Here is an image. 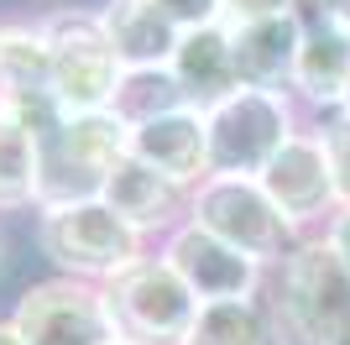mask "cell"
<instances>
[{"label":"cell","instance_id":"1","mask_svg":"<svg viewBox=\"0 0 350 345\" xmlns=\"http://www.w3.org/2000/svg\"><path fill=\"white\" fill-rule=\"evenodd\" d=\"M31 241H37V251L47 257V267L58 277H79V283H94V288L116 283L120 272H131L142 257L157 251L105 199L37 209L31 215Z\"/></svg>","mask_w":350,"mask_h":345},{"label":"cell","instance_id":"2","mask_svg":"<svg viewBox=\"0 0 350 345\" xmlns=\"http://www.w3.org/2000/svg\"><path fill=\"white\" fill-rule=\"evenodd\" d=\"M304 120H308V115L298 110L293 94H278V89H246V84H241L235 94H225L219 105L204 110L209 178H256Z\"/></svg>","mask_w":350,"mask_h":345},{"label":"cell","instance_id":"3","mask_svg":"<svg viewBox=\"0 0 350 345\" xmlns=\"http://www.w3.org/2000/svg\"><path fill=\"white\" fill-rule=\"evenodd\" d=\"M37 31L47 42V68H53V100L63 115H100L110 110L120 84V63L105 42L100 11L94 5H58L37 16Z\"/></svg>","mask_w":350,"mask_h":345},{"label":"cell","instance_id":"4","mask_svg":"<svg viewBox=\"0 0 350 345\" xmlns=\"http://www.w3.org/2000/svg\"><path fill=\"white\" fill-rule=\"evenodd\" d=\"M42 168H37V209L100 199L116 162L126 157V126L110 110L100 115H63L58 126L37 136Z\"/></svg>","mask_w":350,"mask_h":345},{"label":"cell","instance_id":"5","mask_svg":"<svg viewBox=\"0 0 350 345\" xmlns=\"http://www.w3.org/2000/svg\"><path fill=\"white\" fill-rule=\"evenodd\" d=\"M105 309L116 340L126 345H189L199 319V298L157 251L142 257L131 272H120L116 283H105Z\"/></svg>","mask_w":350,"mask_h":345},{"label":"cell","instance_id":"6","mask_svg":"<svg viewBox=\"0 0 350 345\" xmlns=\"http://www.w3.org/2000/svg\"><path fill=\"white\" fill-rule=\"evenodd\" d=\"M189 220L204 225L209 235H219L225 246L246 251L262 267H278L293 246L304 241L298 230L282 220V209L267 199V188L256 178H204L193 188Z\"/></svg>","mask_w":350,"mask_h":345},{"label":"cell","instance_id":"7","mask_svg":"<svg viewBox=\"0 0 350 345\" xmlns=\"http://www.w3.org/2000/svg\"><path fill=\"white\" fill-rule=\"evenodd\" d=\"M16 335L27 345H110V309H105V288L79 283V277L47 272L16 293L5 309Z\"/></svg>","mask_w":350,"mask_h":345},{"label":"cell","instance_id":"8","mask_svg":"<svg viewBox=\"0 0 350 345\" xmlns=\"http://www.w3.org/2000/svg\"><path fill=\"white\" fill-rule=\"evenodd\" d=\"M256 183L267 188V199L282 209V220H288L298 235H319V225L340 209L319 120H304V126L293 131L288 142H282V152L256 172Z\"/></svg>","mask_w":350,"mask_h":345},{"label":"cell","instance_id":"9","mask_svg":"<svg viewBox=\"0 0 350 345\" xmlns=\"http://www.w3.org/2000/svg\"><path fill=\"white\" fill-rule=\"evenodd\" d=\"M157 257L183 277V288H189L199 303L262 298V288H267V267L262 261H251L246 251L225 246L219 235H209V230L193 225V220H183V225L157 246Z\"/></svg>","mask_w":350,"mask_h":345},{"label":"cell","instance_id":"10","mask_svg":"<svg viewBox=\"0 0 350 345\" xmlns=\"http://www.w3.org/2000/svg\"><path fill=\"white\" fill-rule=\"evenodd\" d=\"M100 199L110 204V209H116V215L126 220L146 246H162L183 220H189L193 188L162 178L157 168H146V162H136L131 152H126V157L116 162V172H110V183H105Z\"/></svg>","mask_w":350,"mask_h":345},{"label":"cell","instance_id":"11","mask_svg":"<svg viewBox=\"0 0 350 345\" xmlns=\"http://www.w3.org/2000/svg\"><path fill=\"white\" fill-rule=\"evenodd\" d=\"M126 152L146 168H157L162 178H173L183 188H199L209 178V136H204V110H183L157 115L146 126L126 131Z\"/></svg>","mask_w":350,"mask_h":345},{"label":"cell","instance_id":"12","mask_svg":"<svg viewBox=\"0 0 350 345\" xmlns=\"http://www.w3.org/2000/svg\"><path fill=\"white\" fill-rule=\"evenodd\" d=\"M350 89V31L340 27H308L298 42V63H293V100L308 120L345 110Z\"/></svg>","mask_w":350,"mask_h":345},{"label":"cell","instance_id":"13","mask_svg":"<svg viewBox=\"0 0 350 345\" xmlns=\"http://www.w3.org/2000/svg\"><path fill=\"white\" fill-rule=\"evenodd\" d=\"M173 79L178 89L189 94L193 110H209L225 94L241 89V73H235V37L225 21H209V27H189L173 47Z\"/></svg>","mask_w":350,"mask_h":345},{"label":"cell","instance_id":"14","mask_svg":"<svg viewBox=\"0 0 350 345\" xmlns=\"http://www.w3.org/2000/svg\"><path fill=\"white\" fill-rule=\"evenodd\" d=\"M94 11H100L105 42H110L120 68H167L173 63L183 27L167 21L152 0H100Z\"/></svg>","mask_w":350,"mask_h":345},{"label":"cell","instance_id":"15","mask_svg":"<svg viewBox=\"0 0 350 345\" xmlns=\"http://www.w3.org/2000/svg\"><path fill=\"white\" fill-rule=\"evenodd\" d=\"M235 37V73L246 89H293V63H298V42H304V27L293 21V11L282 16H262V21H246V27H230Z\"/></svg>","mask_w":350,"mask_h":345},{"label":"cell","instance_id":"16","mask_svg":"<svg viewBox=\"0 0 350 345\" xmlns=\"http://www.w3.org/2000/svg\"><path fill=\"white\" fill-rule=\"evenodd\" d=\"M37 168H42L37 131L0 110V215H37Z\"/></svg>","mask_w":350,"mask_h":345},{"label":"cell","instance_id":"17","mask_svg":"<svg viewBox=\"0 0 350 345\" xmlns=\"http://www.w3.org/2000/svg\"><path fill=\"white\" fill-rule=\"evenodd\" d=\"M189 105V94L178 89L173 68H126L116 84V100H110V115H116L126 131L157 120V115H173Z\"/></svg>","mask_w":350,"mask_h":345},{"label":"cell","instance_id":"18","mask_svg":"<svg viewBox=\"0 0 350 345\" xmlns=\"http://www.w3.org/2000/svg\"><path fill=\"white\" fill-rule=\"evenodd\" d=\"M189 345H272V314L262 298L199 303Z\"/></svg>","mask_w":350,"mask_h":345},{"label":"cell","instance_id":"19","mask_svg":"<svg viewBox=\"0 0 350 345\" xmlns=\"http://www.w3.org/2000/svg\"><path fill=\"white\" fill-rule=\"evenodd\" d=\"M324 152H329V172H335V194L340 204H350V110H335L319 120Z\"/></svg>","mask_w":350,"mask_h":345},{"label":"cell","instance_id":"20","mask_svg":"<svg viewBox=\"0 0 350 345\" xmlns=\"http://www.w3.org/2000/svg\"><path fill=\"white\" fill-rule=\"evenodd\" d=\"M293 11V21L298 27H340V31H350V0H293L288 5Z\"/></svg>","mask_w":350,"mask_h":345},{"label":"cell","instance_id":"21","mask_svg":"<svg viewBox=\"0 0 350 345\" xmlns=\"http://www.w3.org/2000/svg\"><path fill=\"white\" fill-rule=\"evenodd\" d=\"M167 21H178V27H209V21H219V0H152Z\"/></svg>","mask_w":350,"mask_h":345},{"label":"cell","instance_id":"22","mask_svg":"<svg viewBox=\"0 0 350 345\" xmlns=\"http://www.w3.org/2000/svg\"><path fill=\"white\" fill-rule=\"evenodd\" d=\"M293 0H219V21L225 27H246V21H262V16H282Z\"/></svg>","mask_w":350,"mask_h":345},{"label":"cell","instance_id":"23","mask_svg":"<svg viewBox=\"0 0 350 345\" xmlns=\"http://www.w3.org/2000/svg\"><path fill=\"white\" fill-rule=\"evenodd\" d=\"M319 241L329 246V257H335L340 267L350 272V204H340L335 215H329V220L319 225Z\"/></svg>","mask_w":350,"mask_h":345},{"label":"cell","instance_id":"24","mask_svg":"<svg viewBox=\"0 0 350 345\" xmlns=\"http://www.w3.org/2000/svg\"><path fill=\"white\" fill-rule=\"evenodd\" d=\"M0 345H27V340H21V335H16V324H11V319H5V314H0Z\"/></svg>","mask_w":350,"mask_h":345},{"label":"cell","instance_id":"25","mask_svg":"<svg viewBox=\"0 0 350 345\" xmlns=\"http://www.w3.org/2000/svg\"><path fill=\"white\" fill-rule=\"evenodd\" d=\"M0 277H5V235H0Z\"/></svg>","mask_w":350,"mask_h":345},{"label":"cell","instance_id":"26","mask_svg":"<svg viewBox=\"0 0 350 345\" xmlns=\"http://www.w3.org/2000/svg\"><path fill=\"white\" fill-rule=\"evenodd\" d=\"M345 110H350V89H345Z\"/></svg>","mask_w":350,"mask_h":345},{"label":"cell","instance_id":"27","mask_svg":"<svg viewBox=\"0 0 350 345\" xmlns=\"http://www.w3.org/2000/svg\"><path fill=\"white\" fill-rule=\"evenodd\" d=\"M110 345H126V340H110Z\"/></svg>","mask_w":350,"mask_h":345},{"label":"cell","instance_id":"28","mask_svg":"<svg viewBox=\"0 0 350 345\" xmlns=\"http://www.w3.org/2000/svg\"><path fill=\"white\" fill-rule=\"evenodd\" d=\"M272 345H278V340H272Z\"/></svg>","mask_w":350,"mask_h":345}]
</instances>
